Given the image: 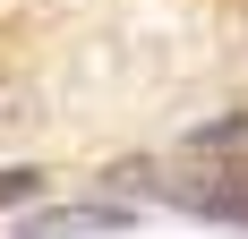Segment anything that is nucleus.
Returning <instances> with one entry per match:
<instances>
[{"instance_id": "1", "label": "nucleus", "mask_w": 248, "mask_h": 239, "mask_svg": "<svg viewBox=\"0 0 248 239\" xmlns=\"http://www.w3.org/2000/svg\"><path fill=\"white\" fill-rule=\"evenodd\" d=\"M34 188H43V171H0V205H26Z\"/></svg>"}]
</instances>
